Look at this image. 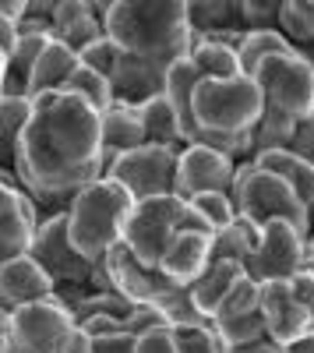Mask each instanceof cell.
Listing matches in <instances>:
<instances>
[{"label": "cell", "mask_w": 314, "mask_h": 353, "mask_svg": "<svg viewBox=\"0 0 314 353\" xmlns=\"http://www.w3.org/2000/svg\"><path fill=\"white\" fill-rule=\"evenodd\" d=\"M103 173V113L71 92L36 96L14 156L18 184L39 205L67 212L71 198L96 184Z\"/></svg>", "instance_id": "obj_1"}, {"label": "cell", "mask_w": 314, "mask_h": 353, "mask_svg": "<svg viewBox=\"0 0 314 353\" xmlns=\"http://www.w3.org/2000/svg\"><path fill=\"white\" fill-rule=\"evenodd\" d=\"M103 28L117 46V68L109 74L113 96L131 106L163 96L166 71L194 50L187 0H109Z\"/></svg>", "instance_id": "obj_2"}, {"label": "cell", "mask_w": 314, "mask_h": 353, "mask_svg": "<svg viewBox=\"0 0 314 353\" xmlns=\"http://www.w3.org/2000/svg\"><path fill=\"white\" fill-rule=\"evenodd\" d=\"M194 145H209L237 163L251 159L254 131L262 124V88L254 78H202L194 88Z\"/></svg>", "instance_id": "obj_3"}, {"label": "cell", "mask_w": 314, "mask_h": 353, "mask_svg": "<svg viewBox=\"0 0 314 353\" xmlns=\"http://www.w3.org/2000/svg\"><path fill=\"white\" fill-rule=\"evenodd\" d=\"M254 81L262 88V124L251 138L254 152L286 149L293 131L314 113V68L293 50L265 61Z\"/></svg>", "instance_id": "obj_4"}, {"label": "cell", "mask_w": 314, "mask_h": 353, "mask_svg": "<svg viewBox=\"0 0 314 353\" xmlns=\"http://www.w3.org/2000/svg\"><path fill=\"white\" fill-rule=\"evenodd\" d=\"M134 212V198L109 176L78 191L67 205V237L85 261H106V254L124 241V226Z\"/></svg>", "instance_id": "obj_5"}, {"label": "cell", "mask_w": 314, "mask_h": 353, "mask_svg": "<svg viewBox=\"0 0 314 353\" xmlns=\"http://www.w3.org/2000/svg\"><path fill=\"white\" fill-rule=\"evenodd\" d=\"M230 198H233L237 216L258 223V226H265L272 219H286L300 233H311L314 230V216H311L307 205L300 201V194L286 181H282V176H275V173H269L262 166H254L251 159H244L237 166Z\"/></svg>", "instance_id": "obj_6"}, {"label": "cell", "mask_w": 314, "mask_h": 353, "mask_svg": "<svg viewBox=\"0 0 314 353\" xmlns=\"http://www.w3.org/2000/svg\"><path fill=\"white\" fill-rule=\"evenodd\" d=\"M74 343H78L74 311L61 297H50L11 311L8 339L0 353H71Z\"/></svg>", "instance_id": "obj_7"}, {"label": "cell", "mask_w": 314, "mask_h": 353, "mask_svg": "<svg viewBox=\"0 0 314 353\" xmlns=\"http://www.w3.org/2000/svg\"><path fill=\"white\" fill-rule=\"evenodd\" d=\"M184 216H187V201L177 194L166 198H149V201H134V212L124 226V248L145 265V269H159V258L169 248V241L184 233Z\"/></svg>", "instance_id": "obj_8"}, {"label": "cell", "mask_w": 314, "mask_h": 353, "mask_svg": "<svg viewBox=\"0 0 314 353\" xmlns=\"http://www.w3.org/2000/svg\"><path fill=\"white\" fill-rule=\"evenodd\" d=\"M177 159H180V152H174V149L141 145L134 152L117 156L106 166L103 176L117 181L134 201L166 198V194H174V184H177Z\"/></svg>", "instance_id": "obj_9"}, {"label": "cell", "mask_w": 314, "mask_h": 353, "mask_svg": "<svg viewBox=\"0 0 314 353\" xmlns=\"http://www.w3.org/2000/svg\"><path fill=\"white\" fill-rule=\"evenodd\" d=\"M32 254L39 265H43V272L56 283V290H67V286H85V290H92V279H96V269L99 265L92 261H85L71 237H67V212H50L43 219V226L36 230V241H32Z\"/></svg>", "instance_id": "obj_10"}, {"label": "cell", "mask_w": 314, "mask_h": 353, "mask_svg": "<svg viewBox=\"0 0 314 353\" xmlns=\"http://www.w3.org/2000/svg\"><path fill=\"white\" fill-rule=\"evenodd\" d=\"M307 265V233H300L286 219H272L262 226L258 248L247 261V276L254 283H275V279H293Z\"/></svg>", "instance_id": "obj_11"}, {"label": "cell", "mask_w": 314, "mask_h": 353, "mask_svg": "<svg viewBox=\"0 0 314 353\" xmlns=\"http://www.w3.org/2000/svg\"><path fill=\"white\" fill-rule=\"evenodd\" d=\"M43 219V205L18 184V176L0 173V258L11 261L32 251Z\"/></svg>", "instance_id": "obj_12"}, {"label": "cell", "mask_w": 314, "mask_h": 353, "mask_svg": "<svg viewBox=\"0 0 314 353\" xmlns=\"http://www.w3.org/2000/svg\"><path fill=\"white\" fill-rule=\"evenodd\" d=\"M237 159L222 156L219 149H209V145H187L177 159V184L174 194L184 201H194L202 194L212 191H226L230 194L233 176H237Z\"/></svg>", "instance_id": "obj_13"}, {"label": "cell", "mask_w": 314, "mask_h": 353, "mask_svg": "<svg viewBox=\"0 0 314 353\" xmlns=\"http://www.w3.org/2000/svg\"><path fill=\"white\" fill-rule=\"evenodd\" d=\"M262 318H265L269 339L279 343V346H293L297 339L314 332V321L300 307V301L293 297L290 279L262 283Z\"/></svg>", "instance_id": "obj_14"}, {"label": "cell", "mask_w": 314, "mask_h": 353, "mask_svg": "<svg viewBox=\"0 0 314 353\" xmlns=\"http://www.w3.org/2000/svg\"><path fill=\"white\" fill-rule=\"evenodd\" d=\"M106 276H109V286L113 293L127 297L131 304H156L163 293L174 286L159 276V269H145L124 244H117L109 254H106Z\"/></svg>", "instance_id": "obj_15"}, {"label": "cell", "mask_w": 314, "mask_h": 353, "mask_svg": "<svg viewBox=\"0 0 314 353\" xmlns=\"http://www.w3.org/2000/svg\"><path fill=\"white\" fill-rule=\"evenodd\" d=\"M56 297V283L43 272V265L32 254L11 258L8 265H0V311H18L25 304L50 301Z\"/></svg>", "instance_id": "obj_16"}, {"label": "cell", "mask_w": 314, "mask_h": 353, "mask_svg": "<svg viewBox=\"0 0 314 353\" xmlns=\"http://www.w3.org/2000/svg\"><path fill=\"white\" fill-rule=\"evenodd\" d=\"M212 265V237L205 233H177L159 258V276L174 286H194Z\"/></svg>", "instance_id": "obj_17"}, {"label": "cell", "mask_w": 314, "mask_h": 353, "mask_svg": "<svg viewBox=\"0 0 314 353\" xmlns=\"http://www.w3.org/2000/svg\"><path fill=\"white\" fill-rule=\"evenodd\" d=\"M145 145V121H141V106L131 103H113L103 113V149H106V166Z\"/></svg>", "instance_id": "obj_18"}, {"label": "cell", "mask_w": 314, "mask_h": 353, "mask_svg": "<svg viewBox=\"0 0 314 353\" xmlns=\"http://www.w3.org/2000/svg\"><path fill=\"white\" fill-rule=\"evenodd\" d=\"M81 68V57L64 46L61 39H50V46L43 50V57L36 61L32 74H28V99L46 96V92H64L67 78Z\"/></svg>", "instance_id": "obj_19"}, {"label": "cell", "mask_w": 314, "mask_h": 353, "mask_svg": "<svg viewBox=\"0 0 314 353\" xmlns=\"http://www.w3.org/2000/svg\"><path fill=\"white\" fill-rule=\"evenodd\" d=\"M240 279H247V269H244V265L212 258V265L205 269V276L191 286V301H194L198 314H202V318L209 321V325H212V314L219 311V304H222L226 297H230L233 286H237Z\"/></svg>", "instance_id": "obj_20"}, {"label": "cell", "mask_w": 314, "mask_h": 353, "mask_svg": "<svg viewBox=\"0 0 314 353\" xmlns=\"http://www.w3.org/2000/svg\"><path fill=\"white\" fill-rule=\"evenodd\" d=\"M251 163L262 166V170H269V173H275V176H282V181H286V184L300 194V201L307 205L311 216H314V166H311V163H304V159L293 156L290 149H265V152H254Z\"/></svg>", "instance_id": "obj_21"}, {"label": "cell", "mask_w": 314, "mask_h": 353, "mask_svg": "<svg viewBox=\"0 0 314 353\" xmlns=\"http://www.w3.org/2000/svg\"><path fill=\"white\" fill-rule=\"evenodd\" d=\"M198 81H202V74H198V68L191 64V57H187V61H180V64H174L166 71V85H163V96H166L169 106H174L180 134L187 138V145H194V113H191V106H194Z\"/></svg>", "instance_id": "obj_22"}, {"label": "cell", "mask_w": 314, "mask_h": 353, "mask_svg": "<svg viewBox=\"0 0 314 353\" xmlns=\"http://www.w3.org/2000/svg\"><path fill=\"white\" fill-rule=\"evenodd\" d=\"M187 21L194 28V39L230 32V28H244L240 25V0H187Z\"/></svg>", "instance_id": "obj_23"}, {"label": "cell", "mask_w": 314, "mask_h": 353, "mask_svg": "<svg viewBox=\"0 0 314 353\" xmlns=\"http://www.w3.org/2000/svg\"><path fill=\"white\" fill-rule=\"evenodd\" d=\"M32 117V99L25 96H0V170L14 173V156L21 131Z\"/></svg>", "instance_id": "obj_24"}, {"label": "cell", "mask_w": 314, "mask_h": 353, "mask_svg": "<svg viewBox=\"0 0 314 353\" xmlns=\"http://www.w3.org/2000/svg\"><path fill=\"white\" fill-rule=\"evenodd\" d=\"M141 121H145V145H159V149H174V152L187 149V138L180 134L177 113L166 103V96H156L141 106Z\"/></svg>", "instance_id": "obj_25"}, {"label": "cell", "mask_w": 314, "mask_h": 353, "mask_svg": "<svg viewBox=\"0 0 314 353\" xmlns=\"http://www.w3.org/2000/svg\"><path fill=\"white\" fill-rule=\"evenodd\" d=\"M258 237H262V226L258 223H251L244 216H237L226 230H219L216 237H212V258L219 261H237L247 269V261L254 254V248H258Z\"/></svg>", "instance_id": "obj_26"}, {"label": "cell", "mask_w": 314, "mask_h": 353, "mask_svg": "<svg viewBox=\"0 0 314 353\" xmlns=\"http://www.w3.org/2000/svg\"><path fill=\"white\" fill-rule=\"evenodd\" d=\"M282 53H293V43L279 32V28H269V32H247L244 46L237 50V61H240V71L247 78L258 74V68L272 57H282Z\"/></svg>", "instance_id": "obj_27"}, {"label": "cell", "mask_w": 314, "mask_h": 353, "mask_svg": "<svg viewBox=\"0 0 314 353\" xmlns=\"http://www.w3.org/2000/svg\"><path fill=\"white\" fill-rule=\"evenodd\" d=\"M191 64L198 68L202 78H212V81H226V78H240L244 74L240 61H237V50L219 46V43H205V39H194Z\"/></svg>", "instance_id": "obj_28"}, {"label": "cell", "mask_w": 314, "mask_h": 353, "mask_svg": "<svg viewBox=\"0 0 314 353\" xmlns=\"http://www.w3.org/2000/svg\"><path fill=\"white\" fill-rule=\"evenodd\" d=\"M279 32L293 50H314V0H282Z\"/></svg>", "instance_id": "obj_29"}, {"label": "cell", "mask_w": 314, "mask_h": 353, "mask_svg": "<svg viewBox=\"0 0 314 353\" xmlns=\"http://www.w3.org/2000/svg\"><path fill=\"white\" fill-rule=\"evenodd\" d=\"M212 332H216L219 350H237V346H251V343L269 339L262 311H251V314H240V318H230V321H216Z\"/></svg>", "instance_id": "obj_30"}, {"label": "cell", "mask_w": 314, "mask_h": 353, "mask_svg": "<svg viewBox=\"0 0 314 353\" xmlns=\"http://www.w3.org/2000/svg\"><path fill=\"white\" fill-rule=\"evenodd\" d=\"M64 92H71V96H78V99H85L89 106H96L99 113H106L113 103H117V96H113V85H109V78L106 74H99V71H92V68H78L71 78H67V85H64Z\"/></svg>", "instance_id": "obj_31"}, {"label": "cell", "mask_w": 314, "mask_h": 353, "mask_svg": "<svg viewBox=\"0 0 314 353\" xmlns=\"http://www.w3.org/2000/svg\"><path fill=\"white\" fill-rule=\"evenodd\" d=\"M74 311V321L81 325L85 318H92V314H106V318H117V321H127V314L134 311V304L127 301V297H121V293H85V297L71 307Z\"/></svg>", "instance_id": "obj_32"}, {"label": "cell", "mask_w": 314, "mask_h": 353, "mask_svg": "<svg viewBox=\"0 0 314 353\" xmlns=\"http://www.w3.org/2000/svg\"><path fill=\"white\" fill-rule=\"evenodd\" d=\"M251 311H262V283H254L251 276L240 279L233 286V293L219 304V311L212 314V325L216 321H230V318H240V314H251Z\"/></svg>", "instance_id": "obj_33"}, {"label": "cell", "mask_w": 314, "mask_h": 353, "mask_svg": "<svg viewBox=\"0 0 314 353\" xmlns=\"http://www.w3.org/2000/svg\"><path fill=\"white\" fill-rule=\"evenodd\" d=\"M282 0H240V25L247 32H269L279 28Z\"/></svg>", "instance_id": "obj_34"}, {"label": "cell", "mask_w": 314, "mask_h": 353, "mask_svg": "<svg viewBox=\"0 0 314 353\" xmlns=\"http://www.w3.org/2000/svg\"><path fill=\"white\" fill-rule=\"evenodd\" d=\"M198 212H202L205 219H209V226L219 233V230H226L233 219H237V209H233V198L226 194V191H212V194H202V198H194L191 201Z\"/></svg>", "instance_id": "obj_35"}, {"label": "cell", "mask_w": 314, "mask_h": 353, "mask_svg": "<svg viewBox=\"0 0 314 353\" xmlns=\"http://www.w3.org/2000/svg\"><path fill=\"white\" fill-rule=\"evenodd\" d=\"M106 36V28H103V21L96 18V14H89V18H81L78 25H71L67 32H61L56 39H61L64 46H71L74 53H81V50H89L96 39H103Z\"/></svg>", "instance_id": "obj_36"}, {"label": "cell", "mask_w": 314, "mask_h": 353, "mask_svg": "<svg viewBox=\"0 0 314 353\" xmlns=\"http://www.w3.org/2000/svg\"><path fill=\"white\" fill-rule=\"evenodd\" d=\"M169 325V318L156 307V304H134V311L127 314V321H124V332L127 336H145V332H152V329H166Z\"/></svg>", "instance_id": "obj_37"}, {"label": "cell", "mask_w": 314, "mask_h": 353, "mask_svg": "<svg viewBox=\"0 0 314 353\" xmlns=\"http://www.w3.org/2000/svg\"><path fill=\"white\" fill-rule=\"evenodd\" d=\"M92 14V4L89 0H56L53 4V39L61 36V32H67L71 25H78L81 18H89Z\"/></svg>", "instance_id": "obj_38"}, {"label": "cell", "mask_w": 314, "mask_h": 353, "mask_svg": "<svg viewBox=\"0 0 314 353\" xmlns=\"http://www.w3.org/2000/svg\"><path fill=\"white\" fill-rule=\"evenodd\" d=\"M78 57H81L85 68H92V71H99V74H106V78L113 74V68H117V46H113L106 36L96 39L89 50H81Z\"/></svg>", "instance_id": "obj_39"}, {"label": "cell", "mask_w": 314, "mask_h": 353, "mask_svg": "<svg viewBox=\"0 0 314 353\" xmlns=\"http://www.w3.org/2000/svg\"><path fill=\"white\" fill-rule=\"evenodd\" d=\"M134 353H180L177 329L166 325V329H152L145 336H138L134 339Z\"/></svg>", "instance_id": "obj_40"}, {"label": "cell", "mask_w": 314, "mask_h": 353, "mask_svg": "<svg viewBox=\"0 0 314 353\" xmlns=\"http://www.w3.org/2000/svg\"><path fill=\"white\" fill-rule=\"evenodd\" d=\"M286 149H290L293 156H300L304 163H311V166H314V113H311L307 121L293 131V138L286 141Z\"/></svg>", "instance_id": "obj_41"}, {"label": "cell", "mask_w": 314, "mask_h": 353, "mask_svg": "<svg viewBox=\"0 0 314 353\" xmlns=\"http://www.w3.org/2000/svg\"><path fill=\"white\" fill-rule=\"evenodd\" d=\"M78 332H81V336H89V339H106V336L124 332V321L106 318V314H92V318H85L81 325H78Z\"/></svg>", "instance_id": "obj_42"}, {"label": "cell", "mask_w": 314, "mask_h": 353, "mask_svg": "<svg viewBox=\"0 0 314 353\" xmlns=\"http://www.w3.org/2000/svg\"><path fill=\"white\" fill-rule=\"evenodd\" d=\"M290 290H293V297L300 301V307L311 314V321H314V276L311 272H297L293 279H290Z\"/></svg>", "instance_id": "obj_43"}, {"label": "cell", "mask_w": 314, "mask_h": 353, "mask_svg": "<svg viewBox=\"0 0 314 353\" xmlns=\"http://www.w3.org/2000/svg\"><path fill=\"white\" fill-rule=\"evenodd\" d=\"M96 353H134V336L117 332V336H106V339H92Z\"/></svg>", "instance_id": "obj_44"}, {"label": "cell", "mask_w": 314, "mask_h": 353, "mask_svg": "<svg viewBox=\"0 0 314 353\" xmlns=\"http://www.w3.org/2000/svg\"><path fill=\"white\" fill-rule=\"evenodd\" d=\"M18 39H21V32H18V25L14 21H8V18H0V53H14V46H18Z\"/></svg>", "instance_id": "obj_45"}, {"label": "cell", "mask_w": 314, "mask_h": 353, "mask_svg": "<svg viewBox=\"0 0 314 353\" xmlns=\"http://www.w3.org/2000/svg\"><path fill=\"white\" fill-rule=\"evenodd\" d=\"M25 11H28V0H0V18H8L14 25L25 21Z\"/></svg>", "instance_id": "obj_46"}, {"label": "cell", "mask_w": 314, "mask_h": 353, "mask_svg": "<svg viewBox=\"0 0 314 353\" xmlns=\"http://www.w3.org/2000/svg\"><path fill=\"white\" fill-rule=\"evenodd\" d=\"M219 353H286V346H279V343H272V339H262V343L237 346V350H219Z\"/></svg>", "instance_id": "obj_47"}, {"label": "cell", "mask_w": 314, "mask_h": 353, "mask_svg": "<svg viewBox=\"0 0 314 353\" xmlns=\"http://www.w3.org/2000/svg\"><path fill=\"white\" fill-rule=\"evenodd\" d=\"M8 78H11V57L0 53V96H4V88H8Z\"/></svg>", "instance_id": "obj_48"}, {"label": "cell", "mask_w": 314, "mask_h": 353, "mask_svg": "<svg viewBox=\"0 0 314 353\" xmlns=\"http://www.w3.org/2000/svg\"><path fill=\"white\" fill-rule=\"evenodd\" d=\"M286 353H314V332L304 336V339H297L293 346H286Z\"/></svg>", "instance_id": "obj_49"}, {"label": "cell", "mask_w": 314, "mask_h": 353, "mask_svg": "<svg viewBox=\"0 0 314 353\" xmlns=\"http://www.w3.org/2000/svg\"><path fill=\"white\" fill-rule=\"evenodd\" d=\"M71 353H96V350H92V339L78 332V343H74V350H71Z\"/></svg>", "instance_id": "obj_50"}, {"label": "cell", "mask_w": 314, "mask_h": 353, "mask_svg": "<svg viewBox=\"0 0 314 353\" xmlns=\"http://www.w3.org/2000/svg\"><path fill=\"white\" fill-rule=\"evenodd\" d=\"M8 325H11V314L0 311V346H4V339H8Z\"/></svg>", "instance_id": "obj_51"}, {"label": "cell", "mask_w": 314, "mask_h": 353, "mask_svg": "<svg viewBox=\"0 0 314 353\" xmlns=\"http://www.w3.org/2000/svg\"><path fill=\"white\" fill-rule=\"evenodd\" d=\"M304 272H311V276H314V254H307V265H304Z\"/></svg>", "instance_id": "obj_52"}, {"label": "cell", "mask_w": 314, "mask_h": 353, "mask_svg": "<svg viewBox=\"0 0 314 353\" xmlns=\"http://www.w3.org/2000/svg\"><path fill=\"white\" fill-rule=\"evenodd\" d=\"M307 254H314V230L307 233Z\"/></svg>", "instance_id": "obj_53"}, {"label": "cell", "mask_w": 314, "mask_h": 353, "mask_svg": "<svg viewBox=\"0 0 314 353\" xmlns=\"http://www.w3.org/2000/svg\"><path fill=\"white\" fill-rule=\"evenodd\" d=\"M0 173H4V170H0Z\"/></svg>", "instance_id": "obj_54"}]
</instances>
